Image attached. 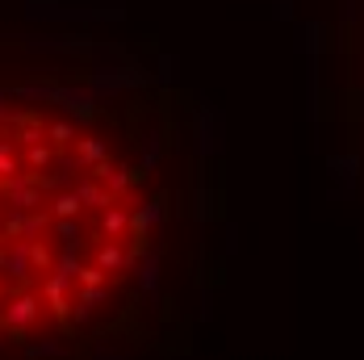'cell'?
<instances>
[{
	"label": "cell",
	"mask_w": 364,
	"mask_h": 360,
	"mask_svg": "<svg viewBox=\"0 0 364 360\" xmlns=\"http://www.w3.org/2000/svg\"><path fill=\"white\" fill-rule=\"evenodd\" d=\"M222 268L218 143L159 46L0 63V360H188Z\"/></svg>",
	"instance_id": "6da1fadb"
},
{
	"label": "cell",
	"mask_w": 364,
	"mask_h": 360,
	"mask_svg": "<svg viewBox=\"0 0 364 360\" xmlns=\"http://www.w3.org/2000/svg\"><path fill=\"white\" fill-rule=\"evenodd\" d=\"M343 151L352 180L364 197V0H352L348 55H343Z\"/></svg>",
	"instance_id": "7a4b0ae2"
}]
</instances>
